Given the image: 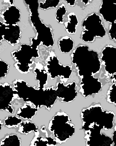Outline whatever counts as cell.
Instances as JSON below:
<instances>
[{
  "label": "cell",
  "mask_w": 116,
  "mask_h": 146,
  "mask_svg": "<svg viewBox=\"0 0 116 146\" xmlns=\"http://www.w3.org/2000/svg\"><path fill=\"white\" fill-rule=\"evenodd\" d=\"M38 111L37 108H32L29 105H26V107L20 109V111L18 113L17 115L25 119L31 120Z\"/></svg>",
  "instance_id": "2e32d148"
},
{
  "label": "cell",
  "mask_w": 116,
  "mask_h": 146,
  "mask_svg": "<svg viewBox=\"0 0 116 146\" xmlns=\"http://www.w3.org/2000/svg\"><path fill=\"white\" fill-rule=\"evenodd\" d=\"M3 124V123H2L1 121H0V131L1 130Z\"/></svg>",
  "instance_id": "4316f807"
},
{
  "label": "cell",
  "mask_w": 116,
  "mask_h": 146,
  "mask_svg": "<svg viewBox=\"0 0 116 146\" xmlns=\"http://www.w3.org/2000/svg\"><path fill=\"white\" fill-rule=\"evenodd\" d=\"M68 12L65 5L62 3L56 10V19L58 23L61 24L64 23V17Z\"/></svg>",
  "instance_id": "d6986e66"
},
{
  "label": "cell",
  "mask_w": 116,
  "mask_h": 146,
  "mask_svg": "<svg viewBox=\"0 0 116 146\" xmlns=\"http://www.w3.org/2000/svg\"><path fill=\"white\" fill-rule=\"evenodd\" d=\"M57 142L51 137L36 136L31 142L30 146H56Z\"/></svg>",
  "instance_id": "9a60e30c"
},
{
  "label": "cell",
  "mask_w": 116,
  "mask_h": 146,
  "mask_svg": "<svg viewBox=\"0 0 116 146\" xmlns=\"http://www.w3.org/2000/svg\"><path fill=\"white\" fill-rule=\"evenodd\" d=\"M19 125L18 131L21 133L27 135L32 132H34L35 136L39 135V133L38 128L34 123L27 120L22 122Z\"/></svg>",
  "instance_id": "5bb4252c"
},
{
  "label": "cell",
  "mask_w": 116,
  "mask_h": 146,
  "mask_svg": "<svg viewBox=\"0 0 116 146\" xmlns=\"http://www.w3.org/2000/svg\"><path fill=\"white\" fill-rule=\"evenodd\" d=\"M82 1V2H83L85 5H87L90 4L88 0H83Z\"/></svg>",
  "instance_id": "484cf974"
},
{
  "label": "cell",
  "mask_w": 116,
  "mask_h": 146,
  "mask_svg": "<svg viewBox=\"0 0 116 146\" xmlns=\"http://www.w3.org/2000/svg\"><path fill=\"white\" fill-rule=\"evenodd\" d=\"M9 65L0 60V78L5 77L8 70Z\"/></svg>",
  "instance_id": "7402d4cb"
},
{
  "label": "cell",
  "mask_w": 116,
  "mask_h": 146,
  "mask_svg": "<svg viewBox=\"0 0 116 146\" xmlns=\"http://www.w3.org/2000/svg\"><path fill=\"white\" fill-rule=\"evenodd\" d=\"M47 66L48 71L51 75V78H54L59 76L60 77L63 76V78L69 79L72 70L69 66H65L60 64L59 60L54 54L51 56L48 62Z\"/></svg>",
  "instance_id": "5b68a950"
},
{
  "label": "cell",
  "mask_w": 116,
  "mask_h": 146,
  "mask_svg": "<svg viewBox=\"0 0 116 146\" xmlns=\"http://www.w3.org/2000/svg\"><path fill=\"white\" fill-rule=\"evenodd\" d=\"M100 13L104 20L109 23L116 21V4L102 1Z\"/></svg>",
  "instance_id": "ba28073f"
},
{
  "label": "cell",
  "mask_w": 116,
  "mask_h": 146,
  "mask_svg": "<svg viewBox=\"0 0 116 146\" xmlns=\"http://www.w3.org/2000/svg\"><path fill=\"white\" fill-rule=\"evenodd\" d=\"M75 42L72 38L68 36H63L59 41L60 49L62 53H68L72 51L74 48Z\"/></svg>",
  "instance_id": "4fadbf2b"
},
{
  "label": "cell",
  "mask_w": 116,
  "mask_h": 146,
  "mask_svg": "<svg viewBox=\"0 0 116 146\" xmlns=\"http://www.w3.org/2000/svg\"><path fill=\"white\" fill-rule=\"evenodd\" d=\"M101 17L96 13L89 15L84 21L82 27V39L85 42H92L95 38H102L105 36L106 31L103 24Z\"/></svg>",
  "instance_id": "277c9868"
},
{
  "label": "cell",
  "mask_w": 116,
  "mask_h": 146,
  "mask_svg": "<svg viewBox=\"0 0 116 146\" xmlns=\"http://www.w3.org/2000/svg\"><path fill=\"white\" fill-rule=\"evenodd\" d=\"M12 89L10 86L3 87L2 85L0 86V110H5L7 109L10 114L13 113V111L10 109L9 106L13 97V93H10Z\"/></svg>",
  "instance_id": "9c48e42d"
},
{
  "label": "cell",
  "mask_w": 116,
  "mask_h": 146,
  "mask_svg": "<svg viewBox=\"0 0 116 146\" xmlns=\"http://www.w3.org/2000/svg\"><path fill=\"white\" fill-rule=\"evenodd\" d=\"M72 62L79 70L80 76H92L100 68L101 61L97 52L90 51L89 47L81 45L77 47L71 55Z\"/></svg>",
  "instance_id": "6da1fadb"
},
{
  "label": "cell",
  "mask_w": 116,
  "mask_h": 146,
  "mask_svg": "<svg viewBox=\"0 0 116 146\" xmlns=\"http://www.w3.org/2000/svg\"><path fill=\"white\" fill-rule=\"evenodd\" d=\"M82 115L83 129L86 132L101 133L102 129L108 130L113 127L114 114L102 111L100 107L97 106L84 110Z\"/></svg>",
  "instance_id": "7a4b0ae2"
},
{
  "label": "cell",
  "mask_w": 116,
  "mask_h": 146,
  "mask_svg": "<svg viewBox=\"0 0 116 146\" xmlns=\"http://www.w3.org/2000/svg\"><path fill=\"white\" fill-rule=\"evenodd\" d=\"M116 21L111 23L109 27V33L111 39L116 41Z\"/></svg>",
  "instance_id": "603a6c76"
},
{
  "label": "cell",
  "mask_w": 116,
  "mask_h": 146,
  "mask_svg": "<svg viewBox=\"0 0 116 146\" xmlns=\"http://www.w3.org/2000/svg\"><path fill=\"white\" fill-rule=\"evenodd\" d=\"M69 6L73 7L75 6L76 0H71V1H65Z\"/></svg>",
  "instance_id": "d4e9b609"
},
{
  "label": "cell",
  "mask_w": 116,
  "mask_h": 146,
  "mask_svg": "<svg viewBox=\"0 0 116 146\" xmlns=\"http://www.w3.org/2000/svg\"><path fill=\"white\" fill-rule=\"evenodd\" d=\"M22 119L15 116H9L4 120L5 125L8 128L18 127L22 123Z\"/></svg>",
  "instance_id": "ac0fdd59"
},
{
  "label": "cell",
  "mask_w": 116,
  "mask_h": 146,
  "mask_svg": "<svg viewBox=\"0 0 116 146\" xmlns=\"http://www.w3.org/2000/svg\"><path fill=\"white\" fill-rule=\"evenodd\" d=\"M116 87L115 84H113L111 87L109 92L108 94V101L111 103L116 104L115 101V88Z\"/></svg>",
  "instance_id": "44dd1931"
},
{
  "label": "cell",
  "mask_w": 116,
  "mask_h": 146,
  "mask_svg": "<svg viewBox=\"0 0 116 146\" xmlns=\"http://www.w3.org/2000/svg\"><path fill=\"white\" fill-rule=\"evenodd\" d=\"M63 113L58 114L50 121L48 129L53 133L57 142H65L75 133L74 125L69 117Z\"/></svg>",
  "instance_id": "3957f363"
},
{
  "label": "cell",
  "mask_w": 116,
  "mask_h": 146,
  "mask_svg": "<svg viewBox=\"0 0 116 146\" xmlns=\"http://www.w3.org/2000/svg\"><path fill=\"white\" fill-rule=\"evenodd\" d=\"M21 143L19 137L13 134L6 136L1 141L0 146H21Z\"/></svg>",
  "instance_id": "e0dca14e"
},
{
  "label": "cell",
  "mask_w": 116,
  "mask_h": 146,
  "mask_svg": "<svg viewBox=\"0 0 116 146\" xmlns=\"http://www.w3.org/2000/svg\"><path fill=\"white\" fill-rule=\"evenodd\" d=\"M16 7L14 6L8 7L3 15L5 20L6 21L5 23L10 26H12L13 24H16V23L20 21V11L17 9L13 13Z\"/></svg>",
  "instance_id": "8fae6325"
},
{
  "label": "cell",
  "mask_w": 116,
  "mask_h": 146,
  "mask_svg": "<svg viewBox=\"0 0 116 146\" xmlns=\"http://www.w3.org/2000/svg\"><path fill=\"white\" fill-rule=\"evenodd\" d=\"M76 86L75 81L67 86H64L63 83H59L57 86L58 89L56 90L58 97L62 98L65 102L67 103L73 101L77 95V92L75 90Z\"/></svg>",
  "instance_id": "8992f818"
},
{
  "label": "cell",
  "mask_w": 116,
  "mask_h": 146,
  "mask_svg": "<svg viewBox=\"0 0 116 146\" xmlns=\"http://www.w3.org/2000/svg\"><path fill=\"white\" fill-rule=\"evenodd\" d=\"M60 2V0H47L45 3L41 2L40 7L44 9H47L49 8H56Z\"/></svg>",
  "instance_id": "ffe728a7"
},
{
  "label": "cell",
  "mask_w": 116,
  "mask_h": 146,
  "mask_svg": "<svg viewBox=\"0 0 116 146\" xmlns=\"http://www.w3.org/2000/svg\"><path fill=\"white\" fill-rule=\"evenodd\" d=\"M86 146H111L113 141L109 137L100 133L86 132Z\"/></svg>",
  "instance_id": "52a82bcc"
},
{
  "label": "cell",
  "mask_w": 116,
  "mask_h": 146,
  "mask_svg": "<svg viewBox=\"0 0 116 146\" xmlns=\"http://www.w3.org/2000/svg\"><path fill=\"white\" fill-rule=\"evenodd\" d=\"M68 21L65 23V29L69 34H75L79 22L74 13H70L67 16Z\"/></svg>",
  "instance_id": "7c38bea8"
},
{
  "label": "cell",
  "mask_w": 116,
  "mask_h": 146,
  "mask_svg": "<svg viewBox=\"0 0 116 146\" xmlns=\"http://www.w3.org/2000/svg\"><path fill=\"white\" fill-rule=\"evenodd\" d=\"M116 48L108 45L104 48L101 57L105 69L108 70L109 66L113 63L116 55Z\"/></svg>",
  "instance_id": "30bf717a"
},
{
  "label": "cell",
  "mask_w": 116,
  "mask_h": 146,
  "mask_svg": "<svg viewBox=\"0 0 116 146\" xmlns=\"http://www.w3.org/2000/svg\"><path fill=\"white\" fill-rule=\"evenodd\" d=\"M6 28L7 27L5 24L0 22V43L2 40L3 39V36L4 35Z\"/></svg>",
  "instance_id": "cb8c5ba5"
}]
</instances>
